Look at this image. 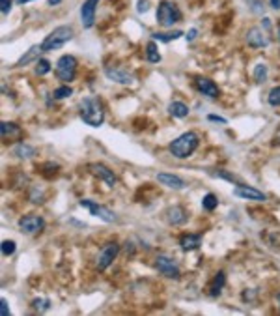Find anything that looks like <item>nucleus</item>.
Returning <instances> with one entry per match:
<instances>
[{
	"mask_svg": "<svg viewBox=\"0 0 280 316\" xmlns=\"http://www.w3.org/2000/svg\"><path fill=\"white\" fill-rule=\"evenodd\" d=\"M79 115L82 122L90 127H99L105 122V110L103 103L97 98H84L79 105Z\"/></svg>",
	"mask_w": 280,
	"mask_h": 316,
	"instance_id": "f257e3e1",
	"label": "nucleus"
},
{
	"mask_svg": "<svg viewBox=\"0 0 280 316\" xmlns=\"http://www.w3.org/2000/svg\"><path fill=\"white\" fill-rule=\"evenodd\" d=\"M198 135L194 131H187L183 135H179L178 139H174L170 142V153L178 159H187L194 153V150L198 148Z\"/></svg>",
	"mask_w": 280,
	"mask_h": 316,
	"instance_id": "f03ea898",
	"label": "nucleus"
},
{
	"mask_svg": "<svg viewBox=\"0 0 280 316\" xmlns=\"http://www.w3.org/2000/svg\"><path fill=\"white\" fill-rule=\"evenodd\" d=\"M73 38V28L71 27H58L54 28L53 32L49 34L47 38L43 39V43H41V47H43V53H49V51H56L60 49V47H64L69 39Z\"/></svg>",
	"mask_w": 280,
	"mask_h": 316,
	"instance_id": "7ed1b4c3",
	"label": "nucleus"
},
{
	"mask_svg": "<svg viewBox=\"0 0 280 316\" xmlns=\"http://www.w3.org/2000/svg\"><path fill=\"white\" fill-rule=\"evenodd\" d=\"M157 21L161 22L162 27H172V25L181 21V11L174 2L162 0L157 8Z\"/></svg>",
	"mask_w": 280,
	"mask_h": 316,
	"instance_id": "20e7f679",
	"label": "nucleus"
},
{
	"mask_svg": "<svg viewBox=\"0 0 280 316\" xmlns=\"http://www.w3.org/2000/svg\"><path fill=\"white\" fill-rule=\"evenodd\" d=\"M56 77H58V81L62 82H71L75 79L77 75V58L71 55H64L60 56L58 62H56Z\"/></svg>",
	"mask_w": 280,
	"mask_h": 316,
	"instance_id": "39448f33",
	"label": "nucleus"
},
{
	"mask_svg": "<svg viewBox=\"0 0 280 316\" xmlns=\"http://www.w3.org/2000/svg\"><path fill=\"white\" fill-rule=\"evenodd\" d=\"M118 253H120V245L116 243V241H108V243H105L103 249L99 251V255H97V269H99V272H105V269L116 260Z\"/></svg>",
	"mask_w": 280,
	"mask_h": 316,
	"instance_id": "423d86ee",
	"label": "nucleus"
},
{
	"mask_svg": "<svg viewBox=\"0 0 280 316\" xmlns=\"http://www.w3.org/2000/svg\"><path fill=\"white\" fill-rule=\"evenodd\" d=\"M155 267H157V272L161 273V275H165V277H168V279H179V275H181L178 262L174 260V258H170V256H167V255L157 256L155 258Z\"/></svg>",
	"mask_w": 280,
	"mask_h": 316,
	"instance_id": "0eeeda50",
	"label": "nucleus"
},
{
	"mask_svg": "<svg viewBox=\"0 0 280 316\" xmlns=\"http://www.w3.org/2000/svg\"><path fill=\"white\" fill-rule=\"evenodd\" d=\"M81 206L86 208L94 217H99L101 221H105V223H116V219H118L112 210H108V208L101 206V204H97V202H94V200H86V198H84V200H81Z\"/></svg>",
	"mask_w": 280,
	"mask_h": 316,
	"instance_id": "6e6552de",
	"label": "nucleus"
},
{
	"mask_svg": "<svg viewBox=\"0 0 280 316\" xmlns=\"http://www.w3.org/2000/svg\"><path fill=\"white\" fill-rule=\"evenodd\" d=\"M19 229L25 234H39L45 229V221L39 215H25L19 219Z\"/></svg>",
	"mask_w": 280,
	"mask_h": 316,
	"instance_id": "1a4fd4ad",
	"label": "nucleus"
},
{
	"mask_svg": "<svg viewBox=\"0 0 280 316\" xmlns=\"http://www.w3.org/2000/svg\"><path fill=\"white\" fill-rule=\"evenodd\" d=\"M88 169H90V172H92L94 176H97V178H99V180H103L105 182V184H107L108 187H114L116 186V174H114L112 170L108 169L107 165H103V163H92L90 165V167H88Z\"/></svg>",
	"mask_w": 280,
	"mask_h": 316,
	"instance_id": "9d476101",
	"label": "nucleus"
},
{
	"mask_svg": "<svg viewBox=\"0 0 280 316\" xmlns=\"http://www.w3.org/2000/svg\"><path fill=\"white\" fill-rule=\"evenodd\" d=\"M99 0H86L84 4L81 6V21L84 28H92L94 22H96V10Z\"/></svg>",
	"mask_w": 280,
	"mask_h": 316,
	"instance_id": "9b49d317",
	"label": "nucleus"
},
{
	"mask_svg": "<svg viewBox=\"0 0 280 316\" xmlns=\"http://www.w3.org/2000/svg\"><path fill=\"white\" fill-rule=\"evenodd\" d=\"M234 195L239 196V198H245V200H256V202H264L265 195L262 191L254 189V187H248L245 184H237L236 189H234Z\"/></svg>",
	"mask_w": 280,
	"mask_h": 316,
	"instance_id": "f8f14e48",
	"label": "nucleus"
},
{
	"mask_svg": "<svg viewBox=\"0 0 280 316\" xmlns=\"http://www.w3.org/2000/svg\"><path fill=\"white\" fill-rule=\"evenodd\" d=\"M105 75L114 82H120V84H133L135 82V77L131 75L129 71L122 70V67H105Z\"/></svg>",
	"mask_w": 280,
	"mask_h": 316,
	"instance_id": "ddd939ff",
	"label": "nucleus"
},
{
	"mask_svg": "<svg viewBox=\"0 0 280 316\" xmlns=\"http://www.w3.org/2000/svg\"><path fill=\"white\" fill-rule=\"evenodd\" d=\"M196 88H198L204 96H207V98H211V99L219 98V86H217L211 79H207V77H198V79H196Z\"/></svg>",
	"mask_w": 280,
	"mask_h": 316,
	"instance_id": "4468645a",
	"label": "nucleus"
},
{
	"mask_svg": "<svg viewBox=\"0 0 280 316\" xmlns=\"http://www.w3.org/2000/svg\"><path fill=\"white\" fill-rule=\"evenodd\" d=\"M157 182H161L162 186L170 187V189H185L187 187V182L183 178H179L176 174H168V172H161V174H157Z\"/></svg>",
	"mask_w": 280,
	"mask_h": 316,
	"instance_id": "2eb2a0df",
	"label": "nucleus"
},
{
	"mask_svg": "<svg viewBox=\"0 0 280 316\" xmlns=\"http://www.w3.org/2000/svg\"><path fill=\"white\" fill-rule=\"evenodd\" d=\"M0 135L4 141H17L22 137V129L17 124H11V122H2L0 124Z\"/></svg>",
	"mask_w": 280,
	"mask_h": 316,
	"instance_id": "dca6fc26",
	"label": "nucleus"
},
{
	"mask_svg": "<svg viewBox=\"0 0 280 316\" xmlns=\"http://www.w3.org/2000/svg\"><path fill=\"white\" fill-rule=\"evenodd\" d=\"M247 43L250 47H267L269 41H267V38H265L260 28H250L247 32Z\"/></svg>",
	"mask_w": 280,
	"mask_h": 316,
	"instance_id": "f3484780",
	"label": "nucleus"
},
{
	"mask_svg": "<svg viewBox=\"0 0 280 316\" xmlns=\"http://www.w3.org/2000/svg\"><path fill=\"white\" fill-rule=\"evenodd\" d=\"M41 53H43V47H41V45H32V47H30V49L25 53V56H21V58L17 60L15 65H17V67H25V65H28L30 62L36 60V58H38Z\"/></svg>",
	"mask_w": 280,
	"mask_h": 316,
	"instance_id": "a211bd4d",
	"label": "nucleus"
},
{
	"mask_svg": "<svg viewBox=\"0 0 280 316\" xmlns=\"http://www.w3.org/2000/svg\"><path fill=\"white\" fill-rule=\"evenodd\" d=\"M179 245L183 251H194V249H198L202 245V236L200 234H185L181 236V240H179Z\"/></svg>",
	"mask_w": 280,
	"mask_h": 316,
	"instance_id": "6ab92c4d",
	"label": "nucleus"
},
{
	"mask_svg": "<svg viewBox=\"0 0 280 316\" xmlns=\"http://www.w3.org/2000/svg\"><path fill=\"white\" fill-rule=\"evenodd\" d=\"M168 221L170 224H183L187 221V212L181 206H172L168 210Z\"/></svg>",
	"mask_w": 280,
	"mask_h": 316,
	"instance_id": "aec40b11",
	"label": "nucleus"
},
{
	"mask_svg": "<svg viewBox=\"0 0 280 316\" xmlns=\"http://www.w3.org/2000/svg\"><path fill=\"white\" fill-rule=\"evenodd\" d=\"M224 283H226V275H224V272H219V273H217V277L213 279L211 286H209V294L211 296H221Z\"/></svg>",
	"mask_w": 280,
	"mask_h": 316,
	"instance_id": "412c9836",
	"label": "nucleus"
},
{
	"mask_svg": "<svg viewBox=\"0 0 280 316\" xmlns=\"http://www.w3.org/2000/svg\"><path fill=\"white\" fill-rule=\"evenodd\" d=\"M168 112L172 116H176V118H185L189 115V107L185 103H181V101H174L168 107Z\"/></svg>",
	"mask_w": 280,
	"mask_h": 316,
	"instance_id": "4be33fe9",
	"label": "nucleus"
},
{
	"mask_svg": "<svg viewBox=\"0 0 280 316\" xmlns=\"http://www.w3.org/2000/svg\"><path fill=\"white\" fill-rule=\"evenodd\" d=\"M146 56H148V62H151V64H157V62L161 60V53H159L155 39L146 45Z\"/></svg>",
	"mask_w": 280,
	"mask_h": 316,
	"instance_id": "5701e85b",
	"label": "nucleus"
},
{
	"mask_svg": "<svg viewBox=\"0 0 280 316\" xmlns=\"http://www.w3.org/2000/svg\"><path fill=\"white\" fill-rule=\"evenodd\" d=\"M202 206H204L205 212H213V210L219 206V198H217V195H213V193H207V195L202 198Z\"/></svg>",
	"mask_w": 280,
	"mask_h": 316,
	"instance_id": "b1692460",
	"label": "nucleus"
},
{
	"mask_svg": "<svg viewBox=\"0 0 280 316\" xmlns=\"http://www.w3.org/2000/svg\"><path fill=\"white\" fill-rule=\"evenodd\" d=\"M183 36L181 30H174V32H168V34H161V32H155L153 34V39L155 41H174V39H178Z\"/></svg>",
	"mask_w": 280,
	"mask_h": 316,
	"instance_id": "393cba45",
	"label": "nucleus"
},
{
	"mask_svg": "<svg viewBox=\"0 0 280 316\" xmlns=\"http://www.w3.org/2000/svg\"><path fill=\"white\" fill-rule=\"evenodd\" d=\"M267 65L265 64H258L256 67H254V81L256 82H265L267 81Z\"/></svg>",
	"mask_w": 280,
	"mask_h": 316,
	"instance_id": "a878e982",
	"label": "nucleus"
},
{
	"mask_svg": "<svg viewBox=\"0 0 280 316\" xmlns=\"http://www.w3.org/2000/svg\"><path fill=\"white\" fill-rule=\"evenodd\" d=\"M13 153L19 155V157H30V155L36 153V150H34L32 146H27V144H17L15 150H13Z\"/></svg>",
	"mask_w": 280,
	"mask_h": 316,
	"instance_id": "bb28decb",
	"label": "nucleus"
},
{
	"mask_svg": "<svg viewBox=\"0 0 280 316\" xmlns=\"http://www.w3.org/2000/svg\"><path fill=\"white\" fill-rule=\"evenodd\" d=\"M32 307L39 312H47L49 309H51V301H49L47 298H38V300L32 301Z\"/></svg>",
	"mask_w": 280,
	"mask_h": 316,
	"instance_id": "cd10ccee",
	"label": "nucleus"
},
{
	"mask_svg": "<svg viewBox=\"0 0 280 316\" xmlns=\"http://www.w3.org/2000/svg\"><path fill=\"white\" fill-rule=\"evenodd\" d=\"M71 94H73V88L67 86V84H64V86H58L56 90H54V98L56 99H65V98H69Z\"/></svg>",
	"mask_w": 280,
	"mask_h": 316,
	"instance_id": "c85d7f7f",
	"label": "nucleus"
},
{
	"mask_svg": "<svg viewBox=\"0 0 280 316\" xmlns=\"http://www.w3.org/2000/svg\"><path fill=\"white\" fill-rule=\"evenodd\" d=\"M49 71H51V62L45 60V58H41V60H38V65H36V75H47Z\"/></svg>",
	"mask_w": 280,
	"mask_h": 316,
	"instance_id": "c756f323",
	"label": "nucleus"
},
{
	"mask_svg": "<svg viewBox=\"0 0 280 316\" xmlns=\"http://www.w3.org/2000/svg\"><path fill=\"white\" fill-rule=\"evenodd\" d=\"M267 101H269V105H273V107H280V86H275L271 90L269 96H267Z\"/></svg>",
	"mask_w": 280,
	"mask_h": 316,
	"instance_id": "7c9ffc66",
	"label": "nucleus"
},
{
	"mask_svg": "<svg viewBox=\"0 0 280 316\" xmlns=\"http://www.w3.org/2000/svg\"><path fill=\"white\" fill-rule=\"evenodd\" d=\"M17 245H15V241H11V240H4L2 241V255L4 256H11L13 253H15Z\"/></svg>",
	"mask_w": 280,
	"mask_h": 316,
	"instance_id": "2f4dec72",
	"label": "nucleus"
},
{
	"mask_svg": "<svg viewBox=\"0 0 280 316\" xmlns=\"http://www.w3.org/2000/svg\"><path fill=\"white\" fill-rule=\"evenodd\" d=\"M0 10H2V15H8L11 11V0H0Z\"/></svg>",
	"mask_w": 280,
	"mask_h": 316,
	"instance_id": "473e14b6",
	"label": "nucleus"
},
{
	"mask_svg": "<svg viewBox=\"0 0 280 316\" xmlns=\"http://www.w3.org/2000/svg\"><path fill=\"white\" fill-rule=\"evenodd\" d=\"M10 314V307H8V300L2 298L0 300V316H8Z\"/></svg>",
	"mask_w": 280,
	"mask_h": 316,
	"instance_id": "72a5a7b5",
	"label": "nucleus"
},
{
	"mask_svg": "<svg viewBox=\"0 0 280 316\" xmlns=\"http://www.w3.org/2000/svg\"><path fill=\"white\" fill-rule=\"evenodd\" d=\"M215 176H221V178H224V180H230V182H236V184H239V180H236V176L230 174V172H224V170H219V172H215Z\"/></svg>",
	"mask_w": 280,
	"mask_h": 316,
	"instance_id": "f704fd0d",
	"label": "nucleus"
},
{
	"mask_svg": "<svg viewBox=\"0 0 280 316\" xmlns=\"http://www.w3.org/2000/svg\"><path fill=\"white\" fill-rule=\"evenodd\" d=\"M136 10L140 11V13H146V11L150 10V0H138V8Z\"/></svg>",
	"mask_w": 280,
	"mask_h": 316,
	"instance_id": "c9c22d12",
	"label": "nucleus"
},
{
	"mask_svg": "<svg viewBox=\"0 0 280 316\" xmlns=\"http://www.w3.org/2000/svg\"><path fill=\"white\" fill-rule=\"evenodd\" d=\"M196 34H198V30H196V28H191V30H189V34H187L189 41H193V39L196 38Z\"/></svg>",
	"mask_w": 280,
	"mask_h": 316,
	"instance_id": "e433bc0d",
	"label": "nucleus"
},
{
	"mask_svg": "<svg viewBox=\"0 0 280 316\" xmlns=\"http://www.w3.org/2000/svg\"><path fill=\"white\" fill-rule=\"evenodd\" d=\"M207 118H209L211 122H221V124H226V120H224V118H221V116L209 115V116H207Z\"/></svg>",
	"mask_w": 280,
	"mask_h": 316,
	"instance_id": "4c0bfd02",
	"label": "nucleus"
},
{
	"mask_svg": "<svg viewBox=\"0 0 280 316\" xmlns=\"http://www.w3.org/2000/svg\"><path fill=\"white\" fill-rule=\"evenodd\" d=\"M269 4L273 10H280V0H269Z\"/></svg>",
	"mask_w": 280,
	"mask_h": 316,
	"instance_id": "58836bf2",
	"label": "nucleus"
},
{
	"mask_svg": "<svg viewBox=\"0 0 280 316\" xmlns=\"http://www.w3.org/2000/svg\"><path fill=\"white\" fill-rule=\"evenodd\" d=\"M47 2H49L51 6H58L60 2H62V0H47Z\"/></svg>",
	"mask_w": 280,
	"mask_h": 316,
	"instance_id": "ea45409f",
	"label": "nucleus"
},
{
	"mask_svg": "<svg viewBox=\"0 0 280 316\" xmlns=\"http://www.w3.org/2000/svg\"><path fill=\"white\" fill-rule=\"evenodd\" d=\"M27 2H32V0H17V4H27Z\"/></svg>",
	"mask_w": 280,
	"mask_h": 316,
	"instance_id": "a19ab883",
	"label": "nucleus"
},
{
	"mask_svg": "<svg viewBox=\"0 0 280 316\" xmlns=\"http://www.w3.org/2000/svg\"><path fill=\"white\" fill-rule=\"evenodd\" d=\"M276 300H278V305H280V294H278V296H276Z\"/></svg>",
	"mask_w": 280,
	"mask_h": 316,
	"instance_id": "79ce46f5",
	"label": "nucleus"
},
{
	"mask_svg": "<svg viewBox=\"0 0 280 316\" xmlns=\"http://www.w3.org/2000/svg\"><path fill=\"white\" fill-rule=\"evenodd\" d=\"M278 39H280V28H278Z\"/></svg>",
	"mask_w": 280,
	"mask_h": 316,
	"instance_id": "37998d69",
	"label": "nucleus"
}]
</instances>
